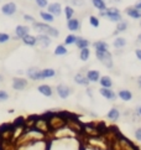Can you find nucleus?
<instances>
[{"label":"nucleus","instance_id":"13","mask_svg":"<svg viewBox=\"0 0 141 150\" xmlns=\"http://www.w3.org/2000/svg\"><path fill=\"white\" fill-rule=\"evenodd\" d=\"M47 11L51 13L53 16H59L62 14V5L59 3H51L47 5Z\"/></svg>","mask_w":141,"mask_h":150},{"label":"nucleus","instance_id":"5","mask_svg":"<svg viewBox=\"0 0 141 150\" xmlns=\"http://www.w3.org/2000/svg\"><path fill=\"white\" fill-rule=\"evenodd\" d=\"M36 40H37L36 46H39L42 50H46L47 47H50L52 44V39L48 35H45V34H39L36 36Z\"/></svg>","mask_w":141,"mask_h":150},{"label":"nucleus","instance_id":"11","mask_svg":"<svg viewBox=\"0 0 141 150\" xmlns=\"http://www.w3.org/2000/svg\"><path fill=\"white\" fill-rule=\"evenodd\" d=\"M85 76L87 78H88V81L89 83H97V82H99V79H100V72L98 71V69H88V71L85 72Z\"/></svg>","mask_w":141,"mask_h":150},{"label":"nucleus","instance_id":"12","mask_svg":"<svg viewBox=\"0 0 141 150\" xmlns=\"http://www.w3.org/2000/svg\"><path fill=\"white\" fill-rule=\"evenodd\" d=\"M67 29L70 31V33H77V31L80 30V21L77 18H72L67 20Z\"/></svg>","mask_w":141,"mask_h":150},{"label":"nucleus","instance_id":"33","mask_svg":"<svg viewBox=\"0 0 141 150\" xmlns=\"http://www.w3.org/2000/svg\"><path fill=\"white\" fill-rule=\"evenodd\" d=\"M11 36L6 33H0V44H6V42L10 41Z\"/></svg>","mask_w":141,"mask_h":150},{"label":"nucleus","instance_id":"3","mask_svg":"<svg viewBox=\"0 0 141 150\" xmlns=\"http://www.w3.org/2000/svg\"><path fill=\"white\" fill-rule=\"evenodd\" d=\"M105 19H108L111 23H120L123 21V16H121V13L119 11V9L116 8H108L105 10Z\"/></svg>","mask_w":141,"mask_h":150},{"label":"nucleus","instance_id":"39","mask_svg":"<svg viewBox=\"0 0 141 150\" xmlns=\"http://www.w3.org/2000/svg\"><path fill=\"white\" fill-rule=\"evenodd\" d=\"M135 56H136V58L139 61H141V49H136L135 50Z\"/></svg>","mask_w":141,"mask_h":150},{"label":"nucleus","instance_id":"37","mask_svg":"<svg viewBox=\"0 0 141 150\" xmlns=\"http://www.w3.org/2000/svg\"><path fill=\"white\" fill-rule=\"evenodd\" d=\"M35 4H36V6L37 8H47V5H48V1L47 0H35Z\"/></svg>","mask_w":141,"mask_h":150},{"label":"nucleus","instance_id":"23","mask_svg":"<svg viewBox=\"0 0 141 150\" xmlns=\"http://www.w3.org/2000/svg\"><path fill=\"white\" fill-rule=\"evenodd\" d=\"M90 45V41L85 37H82V36H78L77 37V41H75V46L78 47V50H82V49H87L89 47Z\"/></svg>","mask_w":141,"mask_h":150},{"label":"nucleus","instance_id":"32","mask_svg":"<svg viewBox=\"0 0 141 150\" xmlns=\"http://www.w3.org/2000/svg\"><path fill=\"white\" fill-rule=\"evenodd\" d=\"M88 20H89V24L93 26V28H98L99 24H100L99 18H98V16H95V15H90Z\"/></svg>","mask_w":141,"mask_h":150},{"label":"nucleus","instance_id":"22","mask_svg":"<svg viewBox=\"0 0 141 150\" xmlns=\"http://www.w3.org/2000/svg\"><path fill=\"white\" fill-rule=\"evenodd\" d=\"M118 97L123 102H130L133 99V92L129 89H120L118 92Z\"/></svg>","mask_w":141,"mask_h":150},{"label":"nucleus","instance_id":"31","mask_svg":"<svg viewBox=\"0 0 141 150\" xmlns=\"http://www.w3.org/2000/svg\"><path fill=\"white\" fill-rule=\"evenodd\" d=\"M77 35L75 34H69L64 37V46H69V45H75V41H77Z\"/></svg>","mask_w":141,"mask_h":150},{"label":"nucleus","instance_id":"17","mask_svg":"<svg viewBox=\"0 0 141 150\" xmlns=\"http://www.w3.org/2000/svg\"><path fill=\"white\" fill-rule=\"evenodd\" d=\"M120 117H121V113H120V110H119L116 107L110 108L109 112L106 113V118L109 120H111V122H118L119 119H120Z\"/></svg>","mask_w":141,"mask_h":150},{"label":"nucleus","instance_id":"20","mask_svg":"<svg viewBox=\"0 0 141 150\" xmlns=\"http://www.w3.org/2000/svg\"><path fill=\"white\" fill-rule=\"evenodd\" d=\"M126 44H128L126 39H125V37H121V36L115 37L114 41H113V46H114V49H115V50H123L124 47L126 46Z\"/></svg>","mask_w":141,"mask_h":150},{"label":"nucleus","instance_id":"30","mask_svg":"<svg viewBox=\"0 0 141 150\" xmlns=\"http://www.w3.org/2000/svg\"><path fill=\"white\" fill-rule=\"evenodd\" d=\"M67 47L64 45H57L55 47V51H53V55L55 56H64L67 55Z\"/></svg>","mask_w":141,"mask_h":150},{"label":"nucleus","instance_id":"36","mask_svg":"<svg viewBox=\"0 0 141 150\" xmlns=\"http://www.w3.org/2000/svg\"><path fill=\"white\" fill-rule=\"evenodd\" d=\"M23 19H24V21H26V23H29V24L36 23L35 18L32 16V15H30V14H24V15H23Z\"/></svg>","mask_w":141,"mask_h":150},{"label":"nucleus","instance_id":"6","mask_svg":"<svg viewBox=\"0 0 141 150\" xmlns=\"http://www.w3.org/2000/svg\"><path fill=\"white\" fill-rule=\"evenodd\" d=\"M56 93L61 99H67L70 96V93H72V88H70L69 86H67V84L61 83V84H58L56 87Z\"/></svg>","mask_w":141,"mask_h":150},{"label":"nucleus","instance_id":"38","mask_svg":"<svg viewBox=\"0 0 141 150\" xmlns=\"http://www.w3.org/2000/svg\"><path fill=\"white\" fill-rule=\"evenodd\" d=\"M135 138H136L137 142H141V127H139L136 130H135Z\"/></svg>","mask_w":141,"mask_h":150},{"label":"nucleus","instance_id":"10","mask_svg":"<svg viewBox=\"0 0 141 150\" xmlns=\"http://www.w3.org/2000/svg\"><path fill=\"white\" fill-rule=\"evenodd\" d=\"M73 81H74L75 84H78V86H84V87L89 86L88 78H87L85 73H83V72H77L75 73L74 77H73Z\"/></svg>","mask_w":141,"mask_h":150},{"label":"nucleus","instance_id":"15","mask_svg":"<svg viewBox=\"0 0 141 150\" xmlns=\"http://www.w3.org/2000/svg\"><path fill=\"white\" fill-rule=\"evenodd\" d=\"M125 14L130 19H134V20H141V10H137L136 8L134 6H129L125 9Z\"/></svg>","mask_w":141,"mask_h":150},{"label":"nucleus","instance_id":"44","mask_svg":"<svg viewBox=\"0 0 141 150\" xmlns=\"http://www.w3.org/2000/svg\"><path fill=\"white\" fill-rule=\"evenodd\" d=\"M3 81V76H1V74H0V82H1Z\"/></svg>","mask_w":141,"mask_h":150},{"label":"nucleus","instance_id":"29","mask_svg":"<svg viewBox=\"0 0 141 150\" xmlns=\"http://www.w3.org/2000/svg\"><path fill=\"white\" fill-rule=\"evenodd\" d=\"M63 11H64V16H66L67 20L74 18V8L72 6V5H66V6L63 8Z\"/></svg>","mask_w":141,"mask_h":150},{"label":"nucleus","instance_id":"16","mask_svg":"<svg viewBox=\"0 0 141 150\" xmlns=\"http://www.w3.org/2000/svg\"><path fill=\"white\" fill-rule=\"evenodd\" d=\"M56 76V69L53 68H42L40 69V81L41 79H50Z\"/></svg>","mask_w":141,"mask_h":150},{"label":"nucleus","instance_id":"1","mask_svg":"<svg viewBox=\"0 0 141 150\" xmlns=\"http://www.w3.org/2000/svg\"><path fill=\"white\" fill-rule=\"evenodd\" d=\"M32 29L39 34H45V35H48L50 37H55V39H57L59 36V30L57 28L51 26L50 24L41 23V21H36V23L32 24Z\"/></svg>","mask_w":141,"mask_h":150},{"label":"nucleus","instance_id":"14","mask_svg":"<svg viewBox=\"0 0 141 150\" xmlns=\"http://www.w3.org/2000/svg\"><path fill=\"white\" fill-rule=\"evenodd\" d=\"M30 34V28L27 25H18L15 28V36L18 39H23L26 35Z\"/></svg>","mask_w":141,"mask_h":150},{"label":"nucleus","instance_id":"28","mask_svg":"<svg viewBox=\"0 0 141 150\" xmlns=\"http://www.w3.org/2000/svg\"><path fill=\"white\" fill-rule=\"evenodd\" d=\"M89 57H90V50H89V47L79 50V60L80 61L87 62V61L89 60Z\"/></svg>","mask_w":141,"mask_h":150},{"label":"nucleus","instance_id":"18","mask_svg":"<svg viewBox=\"0 0 141 150\" xmlns=\"http://www.w3.org/2000/svg\"><path fill=\"white\" fill-rule=\"evenodd\" d=\"M37 91L42 94V96H45V97H52V94H53V89L50 84H40V86H37Z\"/></svg>","mask_w":141,"mask_h":150},{"label":"nucleus","instance_id":"26","mask_svg":"<svg viewBox=\"0 0 141 150\" xmlns=\"http://www.w3.org/2000/svg\"><path fill=\"white\" fill-rule=\"evenodd\" d=\"M92 4H93V6L98 10V11H105L108 9L105 0H92Z\"/></svg>","mask_w":141,"mask_h":150},{"label":"nucleus","instance_id":"21","mask_svg":"<svg viewBox=\"0 0 141 150\" xmlns=\"http://www.w3.org/2000/svg\"><path fill=\"white\" fill-rule=\"evenodd\" d=\"M40 18L42 20V23H46V24L55 23V16H53L51 13H48L47 10H46V11H45V10H41V11H40Z\"/></svg>","mask_w":141,"mask_h":150},{"label":"nucleus","instance_id":"42","mask_svg":"<svg viewBox=\"0 0 141 150\" xmlns=\"http://www.w3.org/2000/svg\"><path fill=\"white\" fill-rule=\"evenodd\" d=\"M136 83H137L139 87L141 88V76H139V77H137V79H136Z\"/></svg>","mask_w":141,"mask_h":150},{"label":"nucleus","instance_id":"25","mask_svg":"<svg viewBox=\"0 0 141 150\" xmlns=\"http://www.w3.org/2000/svg\"><path fill=\"white\" fill-rule=\"evenodd\" d=\"M102 88H111L113 87V79L110 76H102L99 79Z\"/></svg>","mask_w":141,"mask_h":150},{"label":"nucleus","instance_id":"41","mask_svg":"<svg viewBox=\"0 0 141 150\" xmlns=\"http://www.w3.org/2000/svg\"><path fill=\"white\" fill-rule=\"evenodd\" d=\"M136 114H137V115L141 118V105H139L137 108H136Z\"/></svg>","mask_w":141,"mask_h":150},{"label":"nucleus","instance_id":"9","mask_svg":"<svg viewBox=\"0 0 141 150\" xmlns=\"http://www.w3.org/2000/svg\"><path fill=\"white\" fill-rule=\"evenodd\" d=\"M26 77H27L29 79H31V81H40V68L39 67H29L27 69H26Z\"/></svg>","mask_w":141,"mask_h":150},{"label":"nucleus","instance_id":"35","mask_svg":"<svg viewBox=\"0 0 141 150\" xmlns=\"http://www.w3.org/2000/svg\"><path fill=\"white\" fill-rule=\"evenodd\" d=\"M68 1L70 3V5H72V6H84L85 5V1L84 0H68Z\"/></svg>","mask_w":141,"mask_h":150},{"label":"nucleus","instance_id":"27","mask_svg":"<svg viewBox=\"0 0 141 150\" xmlns=\"http://www.w3.org/2000/svg\"><path fill=\"white\" fill-rule=\"evenodd\" d=\"M129 28V24L128 21H120V23L116 24V29H115V33H114V35H118V34H121V33H125V31L128 30Z\"/></svg>","mask_w":141,"mask_h":150},{"label":"nucleus","instance_id":"2","mask_svg":"<svg viewBox=\"0 0 141 150\" xmlns=\"http://www.w3.org/2000/svg\"><path fill=\"white\" fill-rule=\"evenodd\" d=\"M95 57H97V60L108 69H111L114 67L113 55L109 51H95Z\"/></svg>","mask_w":141,"mask_h":150},{"label":"nucleus","instance_id":"24","mask_svg":"<svg viewBox=\"0 0 141 150\" xmlns=\"http://www.w3.org/2000/svg\"><path fill=\"white\" fill-rule=\"evenodd\" d=\"M21 41L24 42V45H26V46H31V47L36 46V44H37L36 36L31 35V34H29V35H26L25 37H23V39H21Z\"/></svg>","mask_w":141,"mask_h":150},{"label":"nucleus","instance_id":"40","mask_svg":"<svg viewBox=\"0 0 141 150\" xmlns=\"http://www.w3.org/2000/svg\"><path fill=\"white\" fill-rule=\"evenodd\" d=\"M134 8H136L137 10H141V0H137L136 3H135V5H134Z\"/></svg>","mask_w":141,"mask_h":150},{"label":"nucleus","instance_id":"34","mask_svg":"<svg viewBox=\"0 0 141 150\" xmlns=\"http://www.w3.org/2000/svg\"><path fill=\"white\" fill-rule=\"evenodd\" d=\"M9 93L6 92L5 89H0V103H3V102H6L9 99Z\"/></svg>","mask_w":141,"mask_h":150},{"label":"nucleus","instance_id":"43","mask_svg":"<svg viewBox=\"0 0 141 150\" xmlns=\"http://www.w3.org/2000/svg\"><path fill=\"white\" fill-rule=\"evenodd\" d=\"M137 42L141 44V34H139V36H137Z\"/></svg>","mask_w":141,"mask_h":150},{"label":"nucleus","instance_id":"4","mask_svg":"<svg viewBox=\"0 0 141 150\" xmlns=\"http://www.w3.org/2000/svg\"><path fill=\"white\" fill-rule=\"evenodd\" d=\"M27 84H29V81L24 77H14L11 81V87L16 92H21V91L26 89Z\"/></svg>","mask_w":141,"mask_h":150},{"label":"nucleus","instance_id":"7","mask_svg":"<svg viewBox=\"0 0 141 150\" xmlns=\"http://www.w3.org/2000/svg\"><path fill=\"white\" fill-rule=\"evenodd\" d=\"M16 11H18V6H16V4L13 1L5 3L1 6V13L5 16H13V15L16 14Z\"/></svg>","mask_w":141,"mask_h":150},{"label":"nucleus","instance_id":"19","mask_svg":"<svg viewBox=\"0 0 141 150\" xmlns=\"http://www.w3.org/2000/svg\"><path fill=\"white\" fill-rule=\"evenodd\" d=\"M93 49L94 51H109V44H108L106 41H103V40H98L93 42Z\"/></svg>","mask_w":141,"mask_h":150},{"label":"nucleus","instance_id":"8","mask_svg":"<svg viewBox=\"0 0 141 150\" xmlns=\"http://www.w3.org/2000/svg\"><path fill=\"white\" fill-rule=\"evenodd\" d=\"M99 93L102 94V97H104L106 100H110V102H115L118 98V94L111 88H100Z\"/></svg>","mask_w":141,"mask_h":150}]
</instances>
